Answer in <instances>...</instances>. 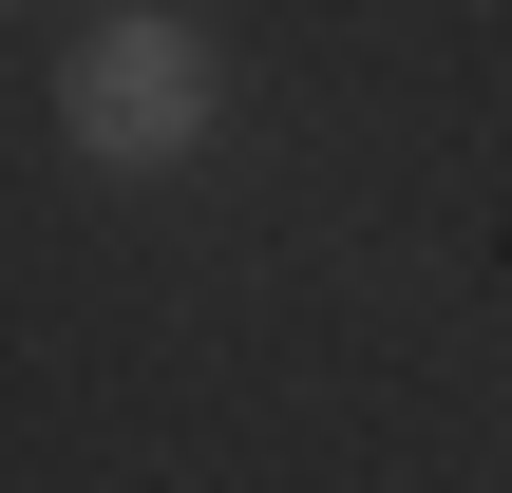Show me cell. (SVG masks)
Here are the masks:
<instances>
[{
  "mask_svg": "<svg viewBox=\"0 0 512 493\" xmlns=\"http://www.w3.org/2000/svg\"><path fill=\"white\" fill-rule=\"evenodd\" d=\"M190 114H209V38H171V19L76 38V152H190Z\"/></svg>",
  "mask_w": 512,
  "mask_h": 493,
  "instance_id": "1",
  "label": "cell"
}]
</instances>
